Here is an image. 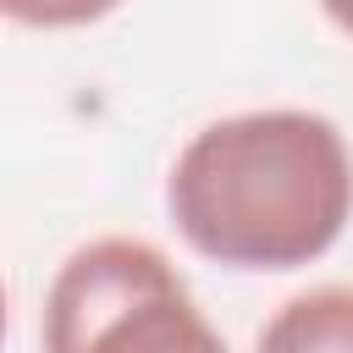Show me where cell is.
Here are the masks:
<instances>
[{"instance_id":"1","label":"cell","mask_w":353,"mask_h":353,"mask_svg":"<svg viewBox=\"0 0 353 353\" xmlns=\"http://www.w3.org/2000/svg\"><path fill=\"white\" fill-rule=\"evenodd\" d=\"M176 237L226 270H303L353 221V149L303 105L232 110L204 121L165 171Z\"/></svg>"},{"instance_id":"2","label":"cell","mask_w":353,"mask_h":353,"mask_svg":"<svg viewBox=\"0 0 353 353\" xmlns=\"http://www.w3.org/2000/svg\"><path fill=\"white\" fill-rule=\"evenodd\" d=\"M39 353H226V342L160 243L105 232L55 265Z\"/></svg>"},{"instance_id":"3","label":"cell","mask_w":353,"mask_h":353,"mask_svg":"<svg viewBox=\"0 0 353 353\" xmlns=\"http://www.w3.org/2000/svg\"><path fill=\"white\" fill-rule=\"evenodd\" d=\"M254 353H353V281H320L281 298L265 314Z\"/></svg>"},{"instance_id":"4","label":"cell","mask_w":353,"mask_h":353,"mask_svg":"<svg viewBox=\"0 0 353 353\" xmlns=\"http://www.w3.org/2000/svg\"><path fill=\"white\" fill-rule=\"evenodd\" d=\"M127 0H0V11L17 28H39V33H66V28H88L105 22L110 11H121Z\"/></svg>"},{"instance_id":"5","label":"cell","mask_w":353,"mask_h":353,"mask_svg":"<svg viewBox=\"0 0 353 353\" xmlns=\"http://www.w3.org/2000/svg\"><path fill=\"white\" fill-rule=\"evenodd\" d=\"M320 11H325V22H331L336 33L353 39V0H320Z\"/></svg>"}]
</instances>
